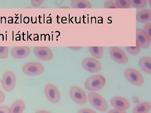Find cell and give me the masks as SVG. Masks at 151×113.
I'll return each instance as SVG.
<instances>
[{
  "mask_svg": "<svg viewBox=\"0 0 151 113\" xmlns=\"http://www.w3.org/2000/svg\"><path fill=\"white\" fill-rule=\"evenodd\" d=\"M106 84V79L103 75H95L89 77L84 84L85 88L91 92H97L102 89Z\"/></svg>",
  "mask_w": 151,
  "mask_h": 113,
  "instance_id": "1",
  "label": "cell"
},
{
  "mask_svg": "<svg viewBox=\"0 0 151 113\" xmlns=\"http://www.w3.org/2000/svg\"><path fill=\"white\" fill-rule=\"evenodd\" d=\"M88 99L90 104L97 110L104 112L108 109L107 102L100 94L95 92H90L88 94Z\"/></svg>",
  "mask_w": 151,
  "mask_h": 113,
  "instance_id": "2",
  "label": "cell"
},
{
  "mask_svg": "<svg viewBox=\"0 0 151 113\" xmlns=\"http://www.w3.org/2000/svg\"><path fill=\"white\" fill-rule=\"evenodd\" d=\"M124 75L127 80L131 84L137 86H142L145 82L144 77L139 72L132 68H127Z\"/></svg>",
  "mask_w": 151,
  "mask_h": 113,
  "instance_id": "3",
  "label": "cell"
},
{
  "mask_svg": "<svg viewBox=\"0 0 151 113\" xmlns=\"http://www.w3.org/2000/svg\"><path fill=\"white\" fill-rule=\"evenodd\" d=\"M70 97L77 104L84 105L86 104L87 97L85 92L78 86L70 87L69 91Z\"/></svg>",
  "mask_w": 151,
  "mask_h": 113,
  "instance_id": "4",
  "label": "cell"
},
{
  "mask_svg": "<svg viewBox=\"0 0 151 113\" xmlns=\"http://www.w3.org/2000/svg\"><path fill=\"white\" fill-rule=\"evenodd\" d=\"M22 71L25 75L29 76L40 75L43 73L44 67L39 62H28L23 66Z\"/></svg>",
  "mask_w": 151,
  "mask_h": 113,
  "instance_id": "5",
  "label": "cell"
},
{
  "mask_svg": "<svg viewBox=\"0 0 151 113\" xmlns=\"http://www.w3.org/2000/svg\"><path fill=\"white\" fill-rule=\"evenodd\" d=\"M109 53L114 61L121 64H126L129 62L127 54L121 49L117 46L109 47Z\"/></svg>",
  "mask_w": 151,
  "mask_h": 113,
  "instance_id": "6",
  "label": "cell"
},
{
  "mask_svg": "<svg viewBox=\"0 0 151 113\" xmlns=\"http://www.w3.org/2000/svg\"><path fill=\"white\" fill-rule=\"evenodd\" d=\"M45 94L47 99L53 104L59 102L60 100V94L56 86L52 84L46 85L45 88Z\"/></svg>",
  "mask_w": 151,
  "mask_h": 113,
  "instance_id": "7",
  "label": "cell"
},
{
  "mask_svg": "<svg viewBox=\"0 0 151 113\" xmlns=\"http://www.w3.org/2000/svg\"><path fill=\"white\" fill-rule=\"evenodd\" d=\"M3 89L6 92L12 91L16 83L15 75L12 72L8 71L3 75L1 80Z\"/></svg>",
  "mask_w": 151,
  "mask_h": 113,
  "instance_id": "8",
  "label": "cell"
},
{
  "mask_svg": "<svg viewBox=\"0 0 151 113\" xmlns=\"http://www.w3.org/2000/svg\"><path fill=\"white\" fill-rule=\"evenodd\" d=\"M81 65L84 69L91 73H97L102 69L101 63L97 59L91 57L83 59Z\"/></svg>",
  "mask_w": 151,
  "mask_h": 113,
  "instance_id": "9",
  "label": "cell"
},
{
  "mask_svg": "<svg viewBox=\"0 0 151 113\" xmlns=\"http://www.w3.org/2000/svg\"><path fill=\"white\" fill-rule=\"evenodd\" d=\"M33 52L36 57L43 61H49L53 57V54L50 49L47 46H36Z\"/></svg>",
  "mask_w": 151,
  "mask_h": 113,
  "instance_id": "10",
  "label": "cell"
},
{
  "mask_svg": "<svg viewBox=\"0 0 151 113\" xmlns=\"http://www.w3.org/2000/svg\"><path fill=\"white\" fill-rule=\"evenodd\" d=\"M111 105L116 109L125 111L131 107V104L129 100L122 97H113L111 101Z\"/></svg>",
  "mask_w": 151,
  "mask_h": 113,
  "instance_id": "11",
  "label": "cell"
},
{
  "mask_svg": "<svg viewBox=\"0 0 151 113\" xmlns=\"http://www.w3.org/2000/svg\"><path fill=\"white\" fill-rule=\"evenodd\" d=\"M151 41V39L142 29H136V42L139 44L141 48H149Z\"/></svg>",
  "mask_w": 151,
  "mask_h": 113,
  "instance_id": "12",
  "label": "cell"
},
{
  "mask_svg": "<svg viewBox=\"0 0 151 113\" xmlns=\"http://www.w3.org/2000/svg\"><path fill=\"white\" fill-rule=\"evenodd\" d=\"M31 53L30 49L28 46H15L12 49L11 54L15 59H23L27 57Z\"/></svg>",
  "mask_w": 151,
  "mask_h": 113,
  "instance_id": "13",
  "label": "cell"
},
{
  "mask_svg": "<svg viewBox=\"0 0 151 113\" xmlns=\"http://www.w3.org/2000/svg\"><path fill=\"white\" fill-rule=\"evenodd\" d=\"M136 20L140 23H147L151 21V10L150 9L142 10L136 15Z\"/></svg>",
  "mask_w": 151,
  "mask_h": 113,
  "instance_id": "14",
  "label": "cell"
},
{
  "mask_svg": "<svg viewBox=\"0 0 151 113\" xmlns=\"http://www.w3.org/2000/svg\"><path fill=\"white\" fill-rule=\"evenodd\" d=\"M139 66L143 70L148 74H151V58L150 56H143L139 59Z\"/></svg>",
  "mask_w": 151,
  "mask_h": 113,
  "instance_id": "15",
  "label": "cell"
},
{
  "mask_svg": "<svg viewBox=\"0 0 151 113\" xmlns=\"http://www.w3.org/2000/svg\"><path fill=\"white\" fill-rule=\"evenodd\" d=\"M151 109V104L149 102H144L136 105L133 113H148Z\"/></svg>",
  "mask_w": 151,
  "mask_h": 113,
  "instance_id": "16",
  "label": "cell"
},
{
  "mask_svg": "<svg viewBox=\"0 0 151 113\" xmlns=\"http://www.w3.org/2000/svg\"><path fill=\"white\" fill-rule=\"evenodd\" d=\"M25 104L21 99L17 100L12 105L9 109V113H23L25 109Z\"/></svg>",
  "mask_w": 151,
  "mask_h": 113,
  "instance_id": "17",
  "label": "cell"
},
{
  "mask_svg": "<svg viewBox=\"0 0 151 113\" xmlns=\"http://www.w3.org/2000/svg\"><path fill=\"white\" fill-rule=\"evenodd\" d=\"M73 9H91L92 4L87 0H73L70 3Z\"/></svg>",
  "mask_w": 151,
  "mask_h": 113,
  "instance_id": "18",
  "label": "cell"
},
{
  "mask_svg": "<svg viewBox=\"0 0 151 113\" xmlns=\"http://www.w3.org/2000/svg\"><path fill=\"white\" fill-rule=\"evenodd\" d=\"M90 54L97 59H101L103 56L104 48L103 46H89Z\"/></svg>",
  "mask_w": 151,
  "mask_h": 113,
  "instance_id": "19",
  "label": "cell"
},
{
  "mask_svg": "<svg viewBox=\"0 0 151 113\" xmlns=\"http://www.w3.org/2000/svg\"><path fill=\"white\" fill-rule=\"evenodd\" d=\"M131 5L136 9H142L147 5L146 0H130Z\"/></svg>",
  "mask_w": 151,
  "mask_h": 113,
  "instance_id": "20",
  "label": "cell"
},
{
  "mask_svg": "<svg viewBox=\"0 0 151 113\" xmlns=\"http://www.w3.org/2000/svg\"><path fill=\"white\" fill-rule=\"evenodd\" d=\"M115 3L118 9H130L131 8L130 0H116Z\"/></svg>",
  "mask_w": 151,
  "mask_h": 113,
  "instance_id": "21",
  "label": "cell"
},
{
  "mask_svg": "<svg viewBox=\"0 0 151 113\" xmlns=\"http://www.w3.org/2000/svg\"><path fill=\"white\" fill-rule=\"evenodd\" d=\"M126 50L130 54L133 55H137L139 53L141 48L139 45L136 42V46H126Z\"/></svg>",
  "mask_w": 151,
  "mask_h": 113,
  "instance_id": "22",
  "label": "cell"
},
{
  "mask_svg": "<svg viewBox=\"0 0 151 113\" xmlns=\"http://www.w3.org/2000/svg\"><path fill=\"white\" fill-rule=\"evenodd\" d=\"M8 54L9 47L8 46H0V59L6 58Z\"/></svg>",
  "mask_w": 151,
  "mask_h": 113,
  "instance_id": "23",
  "label": "cell"
},
{
  "mask_svg": "<svg viewBox=\"0 0 151 113\" xmlns=\"http://www.w3.org/2000/svg\"><path fill=\"white\" fill-rule=\"evenodd\" d=\"M104 7L105 9H118L115 2L111 1H106L104 4Z\"/></svg>",
  "mask_w": 151,
  "mask_h": 113,
  "instance_id": "24",
  "label": "cell"
},
{
  "mask_svg": "<svg viewBox=\"0 0 151 113\" xmlns=\"http://www.w3.org/2000/svg\"><path fill=\"white\" fill-rule=\"evenodd\" d=\"M143 31L151 40V24L150 23H146L143 26Z\"/></svg>",
  "mask_w": 151,
  "mask_h": 113,
  "instance_id": "25",
  "label": "cell"
},
{
  "mask_svg": "<svg viewBox=\"0 0 151 113\" xmlns=\"http://www.w3.org/2000/svg\"><path fill=\"white\" fill-rule=\"evenodd\" d=\"M77 113H97L95 111L89 108H83L80 109Z\"/></svg>",
  "mask_w": 151,
  "mask_h": 113,
  "instance_id": "26",
  "label": "cell"
},
{
  "mask_svg": "<svg viewBox=\"0 0 151 113\" xmlns=\"http://www.w3.org/2000/svg\"><path fill=\"white\" fill-rule=\"evenodd\" d=\"M9 109L8 106H0V113H9Z\"/></svg>",
  "mask_w": 151,
  "mask_h": 113,
  "instance_id": "27",
  "label": "cell"
},
{
  "mask_svg": "<svg viewBox=\"0 0 151 113\" xmlns=\"http://www.w3.org/2000/svg\"><path fill=\"white\" fill-rule=\"evenodd\" d=\"M6 97L4 94L0 90V104H2L4 102Z\"/></svg>",
  "mask_w": 151,
  "mask_h": 113,
  "instance_id": "28",
  "label": "cell"
},
{
  "mask_svg": "<svg viewBox=\"0 0 151 113\" xmlns=\"http://www.w3.org/2000/svg\"><path fill=\"white\" fill-rule=\"evenodd\" d=\"M107 113H127L125 111H121L119 110L116 109H113L111 110L108 112Z\"/></svg>",
  "mask_w": 151,
  "mask_h": 113,
  "instance_id": "29",
  "label": "cell"
},
{
  "mask_svg": "<svg viewBox=\"0 0 151 113\" xmlns=\"http://www.w3.org/2000/svg\"><path fill=\"white\" fill-rule=\"evenodd\" d=\"M32 4L33 6H38L40 5L41 4L42 2H43V1H32Z\"/></svg>",
  "mask_w": 151,
  "mask_h": 113,
  "instance_id": "30",
  "label": "cell"
},
{
  "mask_svg": "<svg viewBox=\"0 0 151 113\" xmlns=\"http://www.w3.org/2000/svg\"><path fill=\"white\" fill-rule=\"evenodd\" d=\"M69 48L71 49L72 50H79L81 48V46H71V47H69Z\"/></svg>",
  "mask_w": 151,
  "mask_h": 113,
  "instance_id": "31",
  "label": "cell"
},
{
  "mask_svg": "<svg viewBox=\"0 0 151 113\" xmlns=\"http://www.w3.org/2000/svg\"><path fill=\"white\" fill-rule=\"evenodd\" d=\"M35 113H52L50 112H48V111H45V110H39L37 111Z\"/></svg>",
  "mask_w": 151,
  "mask_h": 113,
  "instance_id": "32",
  "label": "cell"
}]
</instances>
